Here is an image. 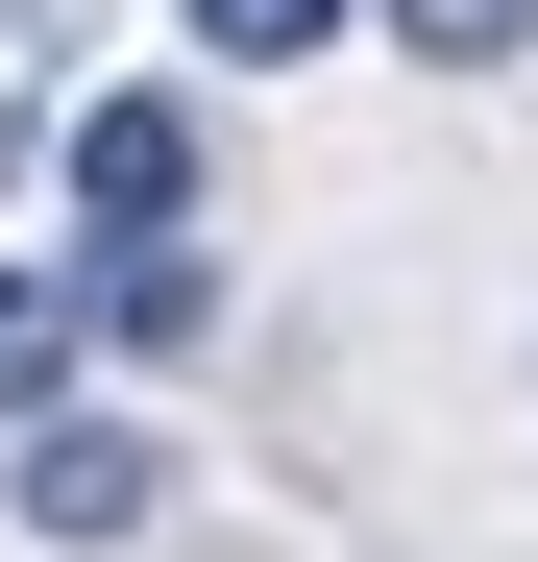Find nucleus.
Listing matches in <instances>:
<instances>
[{"label":"nucleus","instance_id":"obj_5","mask_svg":"<svg viewBox=\"0 0 538 562\" xmlns=\"http://www.w3.org/2000/svg\"><path fill=\"white\" fill-rule=\"evenodd\" d=\"M368 0H197V74H318Z\"/></svg>","mask_w":538,"mask_h":562},{"label":"nucleus","instance_id":"obj_3","mask_svg":"<svg viewBox=\"0 0 538 562\" xmlns=\"http://www.w3.org/2000/svg\"><path fill=\"white\" fill-rule=\"evenodd\" d=\"M74 342L99 367H197L221 342V245H74Z\"/></svg>","mask_w":538,"mask_h":562},{"label":"nucleus","instance_id":"obj_4","mask_svg":"<svg viewBox=\"0 0 538 562\" xmlns=\"http://www.w3.org/2000/svg\"><path fill=\"white\" fill-rule=\"evenodd\" d=\"M74 367H99V342H74V269H0V440L74 416Z\"/></svg>","mask_w":538,"mask_h":562},{"label":"nucleus","instance_id":"obj_2","mask_svg":"<svg viewBox=\"0 0 538 562\" xmlns=\"http://www.w3.org/2000/svg\"><path fill=\"white\" fill-rule=\"evenodd\" d=\"M74 245H197V99L171 74H123V99H74Z\"/></svg>","mask_w":538,"mask_h":562},{"label":"nucleus","instance_id":"obj_1","mask_svg":"<svg viewBox=\"0 0 538 562\" xmlns=\"http://www.w3.org/2000/svg\"><path fill=\"white\" fill-rule=\"evenodd\" d=\"M0 514H25L49 562H123V538H171V440H147L123 392H74V416L0 440Z\"/></svg>","mask_w":538,"mask_h":562},{"label":"nucleus","instance_id":"obj_6","mask_svg":"<svg viewBox=\"0 0 538 562\" xmlns=\"http://www.w3.org/2000/svg\"><path fill=\"white\" fill-rule=\"evenodd\" d=\"M368 25H392L416 74H514V49H538V0H368Z\"/></svg>","mask_w":538,"mask_h":562}]
</instances>
